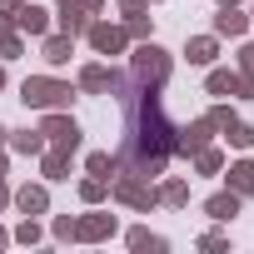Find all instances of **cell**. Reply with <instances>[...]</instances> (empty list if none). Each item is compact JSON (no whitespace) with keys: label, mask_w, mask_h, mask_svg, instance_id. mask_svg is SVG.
Instances as JSON below:
<instances>
[{"label":"cell","mask_w":254,"mask_h":254,"mask_svg":"<svg viewBox=\"0 0 254 254\" xmlns=\"http://www.w3.org/2000/svg\"><path fill=\"white\" fill-rule=\"evenodd\" d=\"M0 55H5V60H15V55H20V35H15V30L0 35Z\"/></svg>","instance_id":"obj_26"},{"label":"cell","mask_w":254,"mask_h":254,"mask_svg":"<svg viewBox=\"0 0 254 254\" xmlns=\"http://www.w3.org/2000/svg\"><path fill=\"white\" fill-rule=\"evenodd\" d=\"M209 135H214V120L204 115V120L185 125V130H175V150H180V155H194V150H204V145H209Z\"/></svg>","instance_id":"obj_4"},{"label":"cell","mask_w":254,"mask_h":254,"mask_svg":"<svg viewBox=\"0 0 254 254\" xmlns=\"http://www.w3.org/2000/svg\"><path fill=\"white\" fill-rule=\"evenodd\" d=\"M219 5H239V0H219Z\"/></svg>","instance_id":"obj_40"},{"label":"cell","mask_w":254,"mask_h":254,"mask_svg":"<svg viewBox=\"0 0 254 254\" xmlns=\"http://www.w3.org/2000/svg\"><path fill=\"white\" fill-rule=\"evenodd\" d=\"M249 30V15H239L234 5H219V15H214V35H244Z\"/></svg>","instance_id":"obj_10"},{"label":"cell","mask_w":254,"mask_h":254,"mask_svg":"<svg viewBox=\"0 0 254 254\" xmlns=\"http://www.w3.org/2000/svg\"><path fill=\"white\" fill-rule=\"evenodd\" d=\"M15 150H20V155H45V135H40V130H20V135H15Z\"/></svg>","instance_id":"obj_19"},{"label":"cell","mask_w":254,"mask_h":254,"mask_svg":"<svg viewBox=\"0 0 254 254\" xmlns=\"http://www.w3.org/2000/svg\"><path fill=\"white\" fill-rule=\"evenodd\" d=\"M135 80H145V85H165L170 80V55L155 45V40H145L140 50H135V70H130Z\"/></svg>","instance_id":"obj_2"},{"label":"cell","mask_w":254,"mask_h":254,"mask_svg":"<svg viewBox=\"0 0 254 254\" xmlns=\"http://www.w3.org/2000/svg\"><path fill=\"white\" fill-rule=\"evenodd\" d=\"M15 239H20V244H35V239H40V224H35V219H25V224L15 229Z\"/></svg>","instance_id":"obj_29"},{"label":"cell","mask_w":254,"mask_h":254,"mask_svg":"<svg viewBox=\"0 0 254 254\" xmlns=\"http://www.w3.org/2000/svg\"><path fill=\"white\" fill-rule=\"evenodd\" d=\"M70 85L65 80H50V75H30L25 85H20V100L30 105V110H65L70 105Z\"/></svg>","instance_id":"obj_1"},{"label":"cell","mask_w":254,"mask_h":254,"mask_svg":"<svg viewBox=\"0 0 254 254\" xmlns=\"http://www.w3.org/2000/svg\"><path fill=\"white\" fill-rule=\"evenodd\" d=\"M140 5H145V0H120V10H125V15H140Z\"/></svg>","instance_id":"obj_32"},{"label":"cell","mask_w":254,"mask_h":254,"mask_svg":"<svg viewBox=\"0 0 254 254\" xmlns=\"http://www.w3.org/2000/svg\"><path fill=\"white\" fill-rule=\"evenodd\" d=\"M115 194H120L125 204H135V209H150V204H155V190H150V180H140V175H120V180H115Z\"/></svg>","instance_id":"obj_5"},{"label":"cell","mask_w":254,"mask_h":254,"mask_svg":"<svg viewBox=\"0 0 254 254\" xmlns=\"http://www.w3.org/2000/svg\"><path fill=\"white\" fill-rule=\"evenodd\" d=\"M60 30H65V35H85V30H90V15H85L80 5H60Z\"/></svg>","instance_id":"obj_15"},{"label":"cell","mask_w":254,"mask_h":254,"mask_svg":"<svg viewBox=\"0 0 254 254\" xmlns=\"http://www.w3.org/2000/svg\"><path fill=\"white\" fill-rule=\"evenodd\" d=\"M60 5H80V0H60Z\"/></svg>","instance_id":"obj_39"},{"label":"cell","mask_w":254,"mask_h":254,"mask_svg":"<svg viewBox=\"0 0 254 254\" xmlns=\"http://www.w3.org/2000/svg\"><path fill=\"white\" fill-rule=\"evenodd\" d=\"M130 244H135V249H165V239H160V234H150V229H135V234H130Z\"/></svg>","instance_id":"obj_25"},{"label":"cell","mask_w":254,"mask_h":254,"mask_svg":"<svg viewBox=\"0 0 254 254\" xmlns=\"http://www.w3.org/2000/svg\"><path fill=\"white\" fill-rule=\"evenodd\" d=\"M85 35H90V45H95L100 55H120V50H125V30H120V25H110V20H90V30H85Z\"/></svg>","instance_id":"obj_6"},{"label":"cell","mask_w":254,"mask_h":254,"mask_svg":"<svg viewBox=\"0 0 254 254\" xmlns=\"http://www.w3.org/2000/svg\"><path fill=\"white\" fill-rule=\"evenodd\" d=\"M40 135H45L50 145H70V150H80V125H75L70 115H55V110H50V115L40 120Z\"/></svg>","instance_id":"obj_3"},{"label":"cell","mask_w":254,"mask_h":254,"mask_svg":"<svg viewBox=\"0 0 254 254\" xmlns=\"http://www.w3.org/2000/svg\"><path fill=\"white\" fill-rule=\"evenodd\" d=\"M239 65H244V75H254V45H244V55H239Z\"/></svg>","instance_id":"obj_31"},{"label":"cell","mask_w":254,"mask_h":254,"mask_svg":"<svg viewBox=\"0 0 254 254\" xmlns=\"http://www.w3.org/2000/svg\"><path fill=\"white\" fill-rule=\"evenodd\" d=\"M5 135H10V130H5V125H0V145H5Z\"/></svg>","instance_id":"obj_37"},{"label":"cell","mask_w":254,"mask_h":254,"mask_svg":"<svg viewBox=\"0 0 254 254\" xmlns=\"http://www.w3.org/2000/svg\"><path fill=\"white\" fill-rule=\"evenodd\" d=\"M0 90H5V70H0Z\"/></svg>","instance_id":"obj_38"},{"label":"cell","mask_w":254,"mask_h":254,"mask_svg":"<svg viewBox=\"0 0 254 254\" xmlns=\"http://www.w3.org/2000/svg\"><path fill=\"white\" fill-rule=\"evenodd\" d=\"M229 190L244 199V194H254V160H239V165H229Z\"/></svg>","instance_id":"obj_13"},{"label":"cell","mask_w":254,"mask_h":254,"mask_svg":"<svg viewBox=\"0 0 254 254\" xmlns=\"http://www.w3.org/2000/svg\"><path fill=\"white\" fill-rule=\"evenodd\" d=\"M80 90H90V95L115 90V70H105V65H85V70H80Z\"/></svg>","instance_id":"obj_11"},{"label":"cell","mask_w":254,"mask_h":254,"mask_svg":"<svg viewBox=\"0 0 254 254\" xmlns=\"http://www.w3.org/2000/svg\"><path fill=\"white\" fill-rule=\"evenodd\" d=\"M80 194H85V199L95 204V199H105V194H110V180H105V175H90V180L80 185Z\"/></svg>","instance_id":"obj_21"},{"label":"cell","mask_w":254,"mask_h":254,"mask_svg":"<svg viewBox=\"0 0 254 254\" xmlns=\"http://www.w3.org/2000/svg\"><path fill=\"white\" fill-rule=\"evenodd\" d=\"M10 199H15L25 214H45V209H50V194H45V185H25V190H15Z\"/></svg>","instance_id":"obj_9"},{"label":"cell","mask_w":254,"mask_h":254,"mask_svg":"<svg viewBox=\"0 0 254 254\" xmlns=\"http://www.w3.org/2000/svg\"><path fill=\"white\" fill-rule=\"evenodd\" d=\"M0 175H5V155H0Z\"/></svg>","instance_id":"obj_41"},{"label":"cell","mask_w":254,"mask_h":254,"mask_svg":"<svg viewBox=\"0 0 254 254\" xmlns=\"http://www.w3.org/2000/svg\"><path fill=\"white\" fill-rule=\"evenodd\" d=\"M194 165H199V175H214L224 160H219V150H209V145H204V150H194Z\"/></svg>","instance_id":"obj_22"},{"label":"cell","mask_w":254,"mask_h":254,"mask_svg":"<svg viewBox=\"0 0 254 254\" xmlns=\"http://www.w3.org/2000/svg\"><path fill=\"white\" fill-rule=\"evenodd\" d=\"M10 204V190H5V175H0V209H5Z\"/></svg>","instance_id":"obj_33"},{"label":"cell","mask_w":254,"mask_h":254,"mask_svg":"<svg viewBox=\"0 0 254 254\" xmlns=\"http://www.w3.org/2000/svg\"><path fill=\"white\" fill-rule=\"evenodd\" d=\"M5 30H15V20H10V15H0V35H5Z\"/></svg>","instance_id":"obj_34"},{"label":"cell","mask_w":254,"mask_h":254,"mask_svg":"<svg viewBox=\"0 0 254 254\" xmlns=\"http://www.w3.org/2000/svg\"><path fill=\"white\" fill-rule=\"evenodd\" d=\"M85 165H90V175H105V180H110V175H115V160H110V155H105V150H95V155H90V160H85Z\"/></svg>","instance_id":"obj_24"},{"label":"cell","mask_w":254,"mask_h":254,"mask_svg":"<svg viewBox=\"0 0 254 254\" xmlns=\"http://www.w3.org/2000/svg\"><path fill=\"white\" fill-rule=\"evenodd\" d=\"M234 70H209V95H234Z\"/></svg>","instance_id":"obj_20"},{"label":"cell","mask_w":254,"mask_h":254,"mask_svg":"<svg viewBox=\"0 0 254 254\" xmlns=\"http://www.w3.org/2000/svg\"><path fill=\"white\" fill-rule=\"evenodd\" d=\"M70 145H55V150H45V180H65V170H70Z\"/></svg>","instance_id":"obj_14"},{"label":"cell","mask_w":254,"mask_h":254,"mask_svg":"<svg viewBox=\"0 0 254 254\" xmlns=\"http://www.w3.org/2000/svg\"><path fill=\"white\" fill-rule=\"evenodd\" d=\"M185 55H190L194 65H209V60L219 55V45H214V35H194V40L185 45Z\"/></svg>","instance_id":"obj_16"},{"label":"cell","mask_w":254,"mask_h":254,"mask_svg":"<svg viewBox=\"0 0 254 254\" xmlns=\"http://www.w3.org/2000/svg\"><path fill=\"white\" fill-rule=\"evenodd\" d=\"M115 234V214H85L75 219V239H110Z\"/></svg>","instance_id":"obj_7"},{"label":"cell","mask_w":254,"mask_h":254,"mask_svg":"<svg viewBox=\"0 0 254 254\" xmlns=\"http://www.w3.org/2000/svg\"><path fill=\"white\" fill-rule=\"evenodd\" d=\"M125 35H135V40H150V20H145V15H130V25H125Z\"/></svg>","instance_id":"obj_28"},{"label":"cell","mask_w":254,"mask_h":254,"mask_svg":"<svg viewBox=\"0 0 254 254\" xmlns=\"http://www.w3.org/2000/svg\"><path fill=\"white\" fill-rule=\"evenodd\" d=\"M209 120H214V130H229V125H234V110H229V105H214Z\"/></svg>","instance_id":"obj_27"},{"label":"cell","mask_w":254,"mask_h":254,"mask_svg":"<svg viewBox=\"0 0 254 254\" xmlns=\"http://www.w3.org/2000/svg\"><path fill=\"white\" fill-rule=\"evenodd\" d=\"M0 5H10V10H15V5H25V0H0Z\"/></svg>","instance_id":"obj_35"},{"label":"cell","mask_w":254,"mask_h":254,"mask_svg":"<svg viewBox=\"0 0 254 254\" xmlns=\"http://www.w3.org/2000/svg\"><path fill=\"white\" fill-rule=\"evenodd\" d=\"M155 199H165V204L180 209V204H190V185H185V180H170L165 190H155Z\"/></svg>","instance_id":"obj_18"},{"label":"cell","mask_w":254,"mask_h":254,"mask_svg":"<svg viewBox=\"0 0 254 254\" xmlns=\"http://www.w3.org/2000/svg\"><path fill=\"white\" fill-rule=\"evenodd\" d=\"M204 209H209V219H219V224H229V219L239 214V194H234V190H224V194H214V199H209Z\"/></svg>","instance_id":"obj_12"},{"label":"cell","mask_w":254,"mask_h":254,"mask_svg":"<svg viewBox=\"0 0 254 254\" xmlns=\"http://www.w3.org/2000/svg\"><path fill=\"white\" fill-rule=\"evenodd\" d=\"M70 50H75V35H50V40H45V60H50V65H65Z\"/></svg>","instance_id":"obj_17"},{"label":"cell","mask_w":254,"mask_h":254,"mask_svg":"<svg viewBox=\"0 0 254 254\" xmlns=\"http://www.w3.org/2000/svg\"><path fill=\"white\" fill-rule=\"evenodd\" d=\"M5 244H10V234H5V229H0V249H5Z\"/></svg>","instance_id":"obj_36"},{"label":"cell","mask_w":254,"mask_h":254,"mask_svg":"<svg viewBox=\"0 0 254 254\" xmlns=\"http://www.w3.org/2000/svg\"><path fill=\"white\" fill-rule=\"evenodd\" d=\"M224 135H229V145H239V150H249V145H254V130H249V125H239V120L229 125Z\"/></svg>","instance_id":"obj_23"},{"label":"cell","mask_w":254,"mask_h":254,"mask_svg":"<svg viewBox=\"0 0 254 254\" xmlns=\"http://www.w3.org/2000/svg\"><path fill=\"white\" fill-rule=\"evenodd\" d=\"M55 234L60 239H75V219H55Z\"/></svg>","instance_id":"obj_30"},{"label":"cell","mask_w":254,"mask_h":254,"mask_svg":"<svg viewBox=\"0 0 254 254\" xmlns=\"http://www.w3.org/2000/svg\"><path fill=\"white\" fill-rule=\"evenodd\" d=\"M15 25H20L25 35H45V30H50V15H45L40 5H15Z\"/></svg>","instance_id":"obj_8"}]
</instances>
